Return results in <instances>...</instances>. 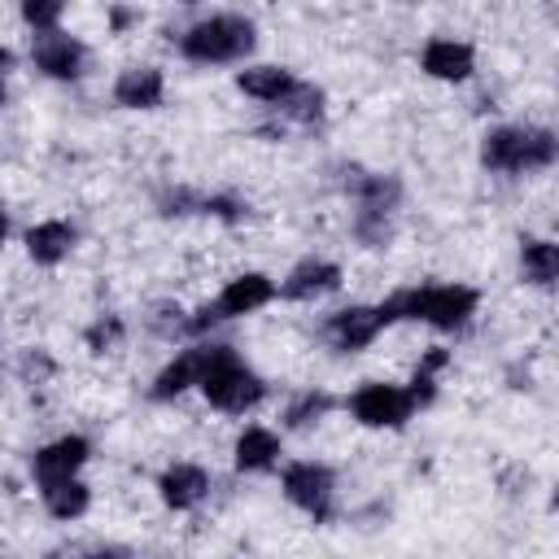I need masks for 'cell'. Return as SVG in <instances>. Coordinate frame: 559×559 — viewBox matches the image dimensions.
<instances>
[{
    "mask_svg": "<svg viewBox=\"0 0 559 559\" xmlns=\"http://www.w3.org/2000/svg\"><path fill=\"white\" fill-rule=\"evenodd\" d=\"M476 310V293L472 288H411V293H397L389 297L384 306H376L380 323H393V319H428L432 328H459L467 323V314Z\"/></svg>",
    "mask_w": 559,
    "mask_h": 559,
    "instance_id": "6da1fadb",
    "label": "cell"
},
{
    "mask_svg": "<svg viewBox=\"0 0 559 559\" xmlns=\"http://www.w3.org/2000/svg\"><path fill=\"white\" fill-rule=\"evenodd\" d=\"M201 389H205V397H210L218 411H249V406L262 402V380H258L253 371H245V367L236 362V354L223 349V345H214L210 367H205V376H201Z\"/></svg>",
    "mask_w": 559,
    "mask_h": 559,
    "instance_id": "7a4b0ae2",
    "label": "cell"
},
{
    "mask_svg": "<svg viewBox=\"0 0 559 559\" xmlns=\"http://www.w3.org/2000/svg\"><path fill=\"white\" fill-rule=\"evenodd\" d=\"M555 162V135L550 131H524V127H498L485 135V166L493 170H533Z\"/></svg>",
    "mask_w": 559,
    "mask_h": 559,
    "instance_id": "3957f363",
    "label": "cell"
},
{
    "mask_svg": "<svg viewBox=\"0 0 559 559\" xmlns=\"http://www.w3.org/2000/svg\"><path fill=\"white\" fill-rule=\"evenodd\" d=\"M249 48H253V22L231 17V13L197 22L183 35V57H192V61H236Z\"/></svg>",
    "mask_w": 559,
    "mask_h": 559,
    "instance_id": "277c9868",
    "label": "cell"
},
{
    "mask_svg": "<svg viewBox=\"0 0 559 559\" xmlns=\"http://www.w3.org/2000/svg\"><path fill=\"white\" fill-rule=\"evenodd\" d=\"M354 415L362 419V424H371V428H397L406 415H411V393L406 389H397V384H367V389H358L354 393Z\"/></svg>",
    "mask_w": 559,
    "mask_h": 559,
    "instance_id": "5b68a950",
    "label": "cell"
},
{
    "mask_svg": "<svg viewBox=\"0 0 559 559\" xmlns=\"http://www.w3.org/2000/svg\"><path fill=\"white\" fill-rule=\"evenodd\" d=\"M284 493L301 507V511H310V515H328L332 511V472L328 467H314V463H293L288 472H284Z\"/></svg>",
    "mask_w": 559,
    "mask_h": 559,
    "instance_id": "8992f818",
    "label": "cell"
},
{
    "mask_svg": "<svg viewBox=\"0 0 559 559\" xmlns=\"http://www.w3.org/2000/svg\"><path fill=\"white\" fill-rule=\"evenodd\" d=\"M35 66H39L44 74H52V79H74V74H83V48H79L70 35L48 31V35H39V44H35Z\"/></svg>",
    "mask_w": 559,
    "mask_h": 559,
    "instance_id": "52a82bcc",
    "label": "cell"
},
{
    "mask_svg": "<svg viewBox=\"0 0 559 559\" xmlns=\"http://www.w3.org/2000/svg\"><path fill=\"white\" fill-rule=\"evenodd\" d=\"M83 463H87V441L83 437H61V441H52L35 454V476H39V485H48V480L74 476Z\"/></svg>",
    "mask_w": 559,
    "mask_h": 559,
    "instance_id": "ba28073f",
    "label": "cell"
},
{
    "mask_svg": "<svg viewBox=\"0 0 559 559\" xmlns=\"http://www.w3.org/2000/svg\"><path fill=\"white\" fill-rule=\"evenodd\" d=\"M380 328H384V323H380V314H376V310L354 306V310L332 314L328 336H332V345H336V349H362V345H371V341H376V332H380Z\"/></svg>",
    "mask_w": 559,
    "mask_h": 559,
    "instance_id": "9c48e42d",
    "label": "cell"
},
{
    "mask_svg": "<svg viewBox=\"0 0 559 559\" xmlns=\"http://www.w3.org/2000/svg\"><path fill=\"white\" fill-rule=\"evenodd\" d=\"M275 297V288H271V280L266 275H240V280H231L227 288H223V297H218V319H231V314H249V310H258V306H266Z\"/></svg>",
    "mask_w": 559,
    "mask_h": 559,
    "instance_id": "30bf717a",
    "label": "cell"
},
{
    "mask_svg": "<svg viewBox=\"0 0 559 559\" xmlns=\"http://www.w3.org/2000/svg\"><path fill=\"white\" fill-rule=\"evenodd\" d=\"M210 345L205 349H188V354H179L162 376H157V384H153V397H175V393H183L188 384H201V376H205V367H210Z\"/></svg>",
    "mask_w": 559,
    "mask_h": 559,
    "instance_id": "8fae6325",
    "label": "cell"
},
{
    "mask_svg": "<svg viewBox=\"0 0 559 559\" xmlns=\"http://www.w3.org/2000/svg\"><path fill=\"white\" fill-rule=\"evenodd\" d=\"M424 70H428L432 79L459 83V79L472 74V48H467V44H454V39H432V44L424 48Z\"/></svg>",
    "mask_w": 559,
    "mask_h": 559,
    "instance_id": "7c38bea8",
    "label": "cell"
},
{
    "mask_svg": "<svg viewBox=\"0 0 559 559\" xmlns=\"http://www.w3.org/2000/svg\"><path fill=\"white\" fill-rule=\"evenodd\" d=\"M341 284V271L332 266V262H301L288 280H284V297H293V301H310V297H323V293H332Z\"/></svg>",
    "mask_w": 559,
    "mask_h": 559,
    "instance_id": "4fadbf2b",
    "label": "cell"
},
{
    "mask_svg": "<svg viewBox=\"0 0 559 559\" xmlns=\"http://www.w3.org/2000/svg\"><path fill=\"white\" fill-rule=\"evenodd\" d=\"M205 489H210V480H205V472L192 467V463H179V467H170V472L162 476V498H166V507H175V511L197 507V502L205 498Z\"/></svg>",
    "mask_w": 559,
    "mask_h": 559,
    "instance_id": "5bb4252c",
    "label": "cell"
},
{
    "mask_svg": "<svg viewBox=\"0 0 559 559\" xmlns=\"http://www.w3.org/2000/svg\"><path fill=\"white\" fill-rule=\"evenodd\" d=\"M114 96L118 105L127 109H153L162 100V74L153 66H140V70H122V79L114 83Z\"/></svg>",
    "mask_w": 559,
    "mask_h": 559,
    "instance_id": "9a60e30c",
    "label": "cell"
},
{
    "mask_svg": "<svg viewBox=\"0 0 559 559\" xmlns=\"http://www.w3.org/2000/svg\"><path fill=\"white\" fill-rule=\"evenodd\" d=\"M240 92H249V96H258V100H271V105H280L293 87H297V79L288 74V70H280V66H253V70H240Z\"/></svg>",
    "mask_w": 559,
    "mask_h": 559,
    "instance_id": "2e32d148",
    "label": "cell"
},
{
    "mask_svg": "<svg viewBox=\"0 0 559 559\" xmlns=\"http://www.w3.org/2000/svg\"><path fill=\"white\" fill-rule=\"evenodd\" d=\"M70 245H74V231H70L66 223H39V227L26 231V249H31V258L44 262V266L61 262V258L70 253Z\"/></svg>",
    "mask_w": 559,
    "mask_h": 559,
    "instance_id": "e0dca14e",
    "label": "cell"
},
{
    "mask_svg": "<svg viewBox=\"0 0 559 559\" xmlns=\"http://www.w3.org/2000/svg\"><path fill=\"white\" fill-rule=\"evenodd\" d=\"M275 454H280V437L266 432V428H245L240 441H236V467H245V472L271 467Z\"/></svg>",
    "mask_w": 559,
    "mask_h": 559,
    "instance_id": "ac0fdd59",
    "label": "cell"
},
{
    "mask_svg": "<svg viewBox=\"0 0 559 559\" xmlns=\"http://www.w3.org/2000/svg\"><path fill=\"white\" fill-rule=\"evenodd\" d=\"M39 489H44V502H48V511H52L57 520H74V515L87 511V485L74 480V476L48 480V485H39Z\"/></svg>",
    "mask_w": 559,
    "mask_h": 559,
    "instance_id": "d6986e66",
    "label": "cell"
},
{
    "mask_svg": "<svg viewBox=\"0 0 559 559\" xmlns=\"http://www.w3.org/2000/svg\"><path fill=\"white\" fill-rule=\"evenodd\" d=\"M524 275L533 284H550L559 275V249L550 240H528L524 245Z\"/></svg>",
    "mask_w": 559,
    "mask_h": 559,
    "instance_id": "ffe728a7",
    "label": "cell"
},
{
    "mask_svg": "<svg viewBox=\"0 0 559 559\" xmlns=\"http://www.w3.org/2000/svg\"><path fill=\"white\" fill-rule=\"evenodd\" d=\"M280 105H284V109H288L293 118H301V122H310V118H319V109H323V96H319L314 87H306V83H297V87H293V92H288V96H284Z\"/></svg>",
    "mask_w": 559,
    "mask_h": 559,
    "instance_id": "44dd1931",
    "label": "cell"
},
{
    "mask_svg": "<svg viewBox=\"0 0 559 559\" xmlns=\"http://www.w3.org/2000/svg\"><path fill=\"white\" fill-rule=\"evenodd\" d=\"M17 4H22V17L35 31H52L57 17H61V9H66V0H17Z\"/></svg>",
    "mask_w": 559,
    "mask_h": 559,
    "instance_id": "7402d4cb",
    "label": "cell"
},
{
    "mask_svg": "<svg viewBox=\"0 0 559 559\" xmlns=\"http://www.w3.org/2000/svg\"><path fill=\"white\" fill-rule=\"evenodd\" d=\"M328 406H332V402H328L323 393H310V397H301V402L288 411V419H293V424H306L310 415H319V411H328Z\"/></svg>",
    "mask_w": 559,
    "mask_h": 559,
    "instance_id": "603a6c76",
    "label": "cell"
},
{
    "mask_svg": "<svg viewBox=\"0 0 559 559\" xmlns=\"http://www.w3.org/2000/svg\"><path fill=\"white\" fill-rule=\"evenodd\" d=\"M0 66H9V52H0ZM0 105H4V79H0Z\"/></svg>",
    "mask_w": 559,
    "mask_h": 559,
    "instance_id": "cb8c5ba5",
    "label": "cell"
},
{
    "mask_svg": "<svg viewBox=\"0 0 559 559\" xmlns=\"http://www.w3.org/2000/svg\"><path fill=\"white\" fill-rule=\"evenodd\" d=\"M4 231H9V218H4V210H0V240H4Z\"/></svg>",
    "mask_w": 559,
    "mask_h": 559,
    "instance_id": "d4e9b609",
    "label": "cell"
}]
</instances>
